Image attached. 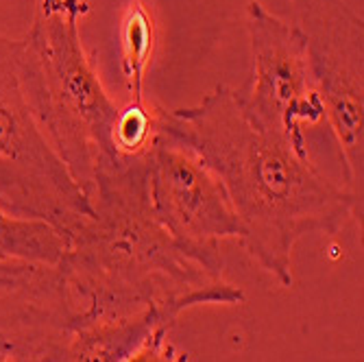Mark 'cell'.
<instances>
[{"label": "cell", "mask_w": 364, "mask_h": 362, "mask_svg": "<svg viewBox=\"0 0 364 362\" xmlns=\"http://www.w3.org/2000/svg\"><path fill=\"white\" fill-rule=\"evenodd\" d=\"M155 136L190 155L220 181L236 210L242 249L284 288L292 286V249L310 234H336L362 220V196L327 179L286 140L262 131L238 90L218 85L192 107H153Z\"/></svg>", "instance_id": "1"}, {"label": "cell", "mask_w": 364, "mask_h": 362, "mask_svg": "<svg viewBox=\"0 0 364 362\" xmlns=\"http://www.w3.org/2000/svg\"><path fill=\"white\" fill-rule=\"evenodd\" d=\"M92 214L70 232L63 275L81 323L157 312L171 325L196 306H240L245 292L203 267L164 227L149 201L146 151L98 173Z\"/></svg>", "instance_id": "2"}, {"label": "cell", "mask_w": 364, "mask_h": 362, "mask_svg": "<svg viewBox=\"0 0 364 362\" xmlns=\"http://www.w3.org/2000/svg\"><path fill=\"white\" fill-rule=\"evenodd\" d=\"M77 22L75 16L38 9L20 40L18 68L42 131L90 199L96 175L131 157L122 155L118 142L124 107L105 90Z\"/></svg>", "instance_id": "3"}, {"label": "cell", "mask_w": 364, "mask_h": 362, "mask_svg": "<svg viewBox=\"0 0 364 362\" xmlns=\"http://www.w3.org/2000/svg\"><path fill=\"white\" fill-rule=\"evenodd\" d=\"M18 55L20 40L0 38V210L68 234L92 203L26 101Z\"/></svg>", "instance_id": "4"}, {"label": "cell", "mask_w": 364, "mask_h": 362, "mask_svg": "<svg viewBox=\"0 0 364 362\" xmlns=\"http://www.w3.org/2000/svg\"><path fill=\"white\" fill-rule=\"evenodd\" d=\"M314 90L345 161L347 188L364 177V20L345 0H290Z\"/></svg>", "instance_id": "5"}, {"label": "cell", "mask_w": 364, "mask_h": 362, "mask_svg": "<svg viewBox=\"0 0 364 362\" xmlns=\"http://www.w3.org/2000/svg\"><path fill=\"white\" fill-rule=\"evenodd\" d=\"M247 31L253 81L238 90L240 103L262 131L310 157L306 129L325 122V107L310 77L301 31L269 11L259 0L247 5Z\"/></svg>", "instance_id": "6"}, {"label": "cell", "mask_w": 364, "mask_h": 362, "mask_svg": "<svg viewBox=\"0 0 364 362\" xmlns=\"http://www.w3.org/2000/svg\"><path fill=\"white\" fill-rule=\"evenodd\" d=\"M146 190L157 220L210 271L225 275L220 243L245 236L220 181L188 151L153 138L146 149Z\"/></svg>", "instance_id": "7"}, {"label": "cell", "mask_w": 364, "mask_h": 362, "mask_svg": "<svg viewBox=\"0 0 364 362\" xmlns=\"http://www.w3.org/2000/svg\"><path fill=\"white\" fill-rule=\"evenodd\" d=\"M68 251V234L55 225L0 210V297L70 292L63 275Z\"/></svg>", "instance_id": "8"}, {"label": "cell", "mask_w": 364, "mask_h": 362, "mask_svg": "<svg viewBox=\"0 0 364 362\" xmlns=\"http://www.w3.org/2000/svg\"><path fill=\"white\" fill-rule=\"evenodd\" d=\"M81 312L65 294H3L0 351L26 362H68Z\"/></svg>", "instance_id": "9"}, {"label": "cell", "mask_w": 364, "mask_h": 362, "mask_svg": "<svg viewBox=\"0 0 364 362\" xmlns=\"http://www.w3.org/2000/svg\"><path fill=\"white\" fill-rule=\"evenodd\" d=\"M161 325L173 327L157 312H142L116 321L79 323L68 362H124Z\"/></svg>", "instance_id": "10"}, {"label": "cell", "mask_w": 364, "mask_h": 362, "mask_svg": "<svg viewBox=\"0 0 364 362\" xmlns=\"http://www.w3.org/2000/svg\"><path fill=\"white\" fill-rule=\"evenodd\" d=\"M155 48V24L142 3L129 7L122 22V75L134 105H144V75Z\"/></svg>", "instance_id": "11"}, {"label": "cell", "mask_w": 364, "mask_h": 362, "mask_svg": "<svg viewBox=\"0 0 364 362\" xmlns=\"http://www.w3.org/2000/svg\"><path fill=\"white\" fill-rule=\"evenodd\" d=\"M171 327L161 325L124 362H190V356L168 341Z\"/></svg>", "instance_id": "12"}, {"label": "cell", "mask_w": 364, "mask_h": 362, "mask_svg": "<svg viewBox=\"0 0 364 362\" xmlns=\"http://www.w3.org/2000/svg\"><path fill=\"white\" fill-rule=\"evenodd\" d=\"M40 11L44 14H63L81 18L90 11L87 0H40Z\"/></svg>", "instance_id": "13"}, {"label": "cell", "mask_w": 364, "mask_h": 362, "mask_svg": "<svg viewBox=\"0 0 364 362\" xmlns=\"http://www.w3.org/2000/svg\"><path fill=\"white\" fill-rule=\"evenodd\" d=\"M0 362H26V360H22L18 356H11L7 351H0Z\"/></svg>", "instance_id": "14"}]
</instances>
